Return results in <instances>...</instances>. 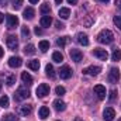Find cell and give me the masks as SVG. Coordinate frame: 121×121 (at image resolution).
<instances>
[{"label": "cell", "instance_id": "1", "mask_svg": "<svg viewBox=\"0 0 121 121\" xmlns=\"http://www.w3.org/2000/svg\"><path fill=\"white\" fill-rule=\"evenodd\" d=\"M97 39H99V42H101V44H111V42L114 41V35H113V32L110 30L104 28V30H101L99 32Z\"/></svg>", "mask_w": 121, "mask_h": 121}, {"label": "cell", "instance_id": "2", "mask_svg": "<svg viewBox=\"0 0 121 121\" xmlns=\"http://www.w3.org/2000/svg\"><path fill=\"white\" fill-rule=\"evenodd\" d=\"M6 44H7V48L11 49V51H16L18 48V39L16 35H9L7 39H6Z\"/></svg>", "mask_w": 121, "mask_h": 121}, {"label": "cell", "instance_id": "3", "mask_svg": "<svg viewBox=\"0 0 121 121\" xmlns=\"http://www.w3.org/2000/svg\"><path fill=\"white\" fill-rule=\"evenodd\" d=\"M118 80H120V70H118V68H111L110 72H108V82L114 85Z\"/></svg>", "mask_w": 121, "mask_h": 121}, {"label": "cell", "instance_id": "4", "mask_svg": "<svg viewBox=\"0 0 121 121\" xmlns=\"http://www.w3.org/2000/svg\"><path fill=\"white\" fill-rule=\"evenodd\" d=\"M30 96V90L26 89V87H18L16 94H14V99L16 100H26L27 97Z\"/></svg>", "mask_w": 121, "mask_h": 121}, {"label": "cell", "instance_id": "5", "mask_svg": "<svg viewBox=\"0 0 121 121\" xmlns=\"http://www.w3.org/2000/svg\"><path fill=\"white\" fill-rule=\"evenodd\" d=\"M37 97H39V99H42V97H45L47 94H49V86L47 85V83H42V85H39L38 87H37Z\"/></svg>", "mask_w": 121, "mask_h": 121}, {"label": "cell", "instance_id": "6", "mask_svg": "<svg viewBox=\"0 0 121 121\" xmlns=\"http://www.w3.org/2000/svg\"><path fill=\"white\" fill-rule=\"evenodd\" d=\"M69 55H70V59L73 60V62H76V63L82 62V59H83V54L79 49H76V48H72L69 51Z\"/></svg>", "mask_w": 121, "mask_h": 121}, {"label": "cell", "instance_id": "7", "mask_svg": "<svg viewBox=\"0 0 121 121\" xmlns=\"http://www.w3.org/2000/svg\"><path fill=\"white\" fill-rule=\"evenodd\" d=\"M100 72H101V68L100 66H94V65L87 66V68L83 69V75H89V76H97Z\"/></svg>", "mask_w": 121, "mask_h": 121}, {"label": "cell", "instance_id": "8", "mask_svg": "<svg viewBox=\"0 0 121 121\" xmlns=\"http://www.w3.org/2000/svg\"><path fill=\"white\" fill-rule=\"evenodd\" d=\"M6 20H7V28H16L17 26H18V17L17 16H13V14H7V17H6Z\"/></svg>", "mask_w": 121, "mask_h": 121}, {"label": "cell", "instance_id": "9", "mask_svg": "<svg viewBox=\"0 0 121 121\" xmlns=\"http://www.w3.org/2000/svg\"><path fill=\"white\" fill-rule=\"evenodd\" d=\"M116 117V111L113 107H106L104 111H103V118L106 121H113Z\"/></svg>", "mask_w": 121, "mask_h": 121}, {"label": "cell", "instance_id": "10", "mask_svg": "<svg viewBox=\"0 0 121 121\" xmlns=\"http://www.w3.org/2000/svg\"><path fill=\"white\" fill-rule=\"evenodd\" d=\"M94 94H96V96H97L100 100L106 99V96H107L106 87H104L103 85H96V86H94Z\"/></svg>", "mask_w": 121, "mask_h": 121}, {"label": "cell", "instance_id": "11", "mask_svg": "<svg viewBox=\"0 0 121 121\" xmlns=\"http://www.w3.org/2000/svg\"><path fill=\"white\" fill-rule=\"evenodd\" d=\"M59 76H60V79H69L72 76V69L68 65H63L59 69Z\"/></svg>", "mask_w": 121, "mask_h": 121}, {"label": "cell", "instance_id": "12", "mask_svg": "<svg viewBox=\"0 0 121 121\" xmlns=\"http://www.w3.org/2000/svg\"><path fill=\"white\" fill-rule=\"evenodd\" d=\"M93 55H94L96 58L101 59V60H107V58H108L107 51H106V49H101V48H96V49L93 51Z\"/></svg>", "mask_w": 121, "mask_h": 121}, {"label": "cell", "instance_id": "13", "mask_svg": "<svg viewBox=\"0 0 121 121\" xmlns=\"http://www.w3.org/2000/svg\"><path fill=\"white\" fill-rule=\"evenodd\" d=\"M76 41H78L80 45H83V47H87V45H89V38H87V35L83 34V32H78V34H76Z\"/></svg>", "mask_w": 121, "mask_h": 121}, {"label": "cell", "instance_id": "14", "mask_svg": "<svg viewBox=\"0 0 121 121\" xmlns=\"http://www.w3.org/2000/svg\"><path fill=\"white\" fill-rule=\"evenodd\" d=\"M23 65V59L20 56H11L9 59V66L10 68H20Z\"/></svg>", "mask_w": 121, "mask_h": 121}, {"label": "cell", "instance_id": "15", "mask_svg": "<svg viewBox=\"0 0 121 121\" xmlns=\"http://www.w3.org/2000/svg\"><path fill=\"white\" fill-rule=\"evenodd\" d=\"M54 107H55V110H56V111H63V110L66 108V104H65V101H63V100L56 99V100L54 101Z\"/></svg>", "mask_w": 121, "mask_h": 121}, {"label": "cell", "instance_id": "16", "mask_svg": "<svg viewBox=\"0 0 121 121\" xmlns=\"http://www.w3.org/2000/svg\"><path fill=\"white\" fill-rule=\"evenodd\" d=\"M34 14H35L34 9H32V7H27V9L24 10V13H23V17H24L26 20H32V18H34Z\"/></svg>", "mask_w": 121, "mask_h": 121}, {"label": "cell", "instance_id": "17", "mask_svg": "<svg viewBox=\"0 0 121 121\" xmlns=\"http://www.w3.org/2000/svg\"><path fill=\"white\" fill-rule=\"evenodd\" d=\"M38 114H39V118H41V120H45V118H48V117H49V108H48V107H45V106H42V107L39 108Z\"/></svg>", "mask_w": 121, "mask_h": 121}, {"label": "cell", "instance_id": "18", "mask_svg": "<svg viewBox=\"0 0 121 121\" xmlns=\"http://www.w3.org/2000/svg\"><path fill=\"white\" fill-rule=\"evenodd\" d=\"M20 113H21L23 116H30L31 113H32V106H31V104H24V106H21V107H20Z\"/></svg>", "mask_w": 121, "mask_h": 121}, {"label": "cell", "instance_id": "19", "mask_svg": "<svg viewBox=\"0 0 121 121\" xmlns=\"http://www.w3.org/2000/svg\"><path fill=\"white\" fill-rule=\"evenodd\" d=\"M39 23H41V26H42V27H45V28H47V27H49V26L52 24V18H51V16H42Z\"/></svg>", "mask_w": 121, "mask_h": 121}, {"label": "cell", "instance_id": "20", "mask_svg": "<svg viewBox=\"0 0 121 121\" xmlns=\"http://www.w3.org/2000/svg\"><path fill=\"white\" fill-rule=\"evenodd\" d=\"M21 80H23V83H26V85H32V76H31L30 73H27V72H23L21 73Z\"/></svg>", "mask_w": 121, "mask_h": 121}, {"label": "cell", "instance_id": "21", "mask_svg": "<svg viewBox=\"0 0 121 121\" xmlns=\"http://www.w3.org/2000/svg\"><path fill=\"white\" fill-rule=\"evenodd\" d=\"M45 72H47V76L48 78H51V79H55V70H54V66L51 65V63H48L47 66H45Z\"/></svg>", "mask_w": 121, "mask_h": 121}, {"label": "cell", "instance_id": "22", "mask_svg": "<svg viewBox=\"0 0 121 121\" xmlns=\"http://www.w3.org/2000/svg\"><path fill=\"white\" fill-rule=\"evenodd\" d=\"M58 16H59L60 18L66 20V18H69V16H70V10L66 9V7H62V9L59 10V13H58Z\"/></svg>", "mask_w": 121, "mask_h": 121}, {"label": "cell", "instance_id": "23", "mask_svg": "<svg viewBox=\"0 0 121 121\" xmlns=\"http://www.w3.org/2000/svg\"><path fill=\"white\" fill-rule=\"evenodd\" d=\"M24 54H26V55H34V54H35V47H34L32 44L26 45V47H24Z\"/></svg>", "mask_w": 121, "mask_h": 121}, {"label": "cell", "instance_id": "24", "mask_svg": "<svg viewBox=\"0 0 121 121\" xmlns=\"http://www.w3.org/2000/svg\"><path fill=\"white\" fill-rule=\"evenodd\" d=\"M38 47H39V49L42 51V52H47L48 49H49V41H39V44H38Z\"/></svg>", "mask_w": 121, "mask_h": 121}, {"label": "cell", "instance_id": "25", "mask_svg": "<svg viewBox=\"0 0 121 121\" xmlns=\"http://www.w3.org/2000/svg\"><path fill=\"white\" fill-rule=\"evenodd\" d=\"M121 59V49H114L113 51V54H111V60H114V62H118Z\"/></svg>", "mask_w": 121, "mask_h": 121}, {"label": "cell", "instance_id": "26", "mask_svg": "<svg viewBox=\"0 0 121 121\" xmlns=\"http://www.w3.org/2000/svg\"><path fill=\"white\" fill-rule=\"evenodd\" d=\"M27 66L30 68L31 70H38L39 69V62L37 59H34V60H30L28 63H27Z\"/></svg>", "mask_w": 121, "mask_h": 121}, {"label": "cell", "instance_id": "27", "mask_svg": "<svg viewBox=\"0 0 121 121\" xmlns=\"http://www.w3.org/2000/svg\"><path fill=\"white\" fill-rule=\"evenodd\" d=\"M0 106H1L3 108H6V107L10 106V100H9L7 96H1V97H0Z\"/></svg>", "mask_w": 121, "mask_h": 121}, {"label": "cell", "instance_id": "28", "mask_svg": "<svg viewBox=\"0 0 121 121\" xmlns=\"http://www.w3.org/2000/svg\"><path fill=\"white\" fill-rule=\"evenodd\" d=\"M52 60H54V62H56V63H60V62L63 60L62 54L58 52V51H56V52H54V54H52Z\"/></svg>", "mask_w": 121, "mask_h": 121}, {"label": "cell", "instance_id": "29", "mask_svg": "<svg viewBox=\"0 0 121 121\" xmlns=\"http://www.w3.org/2000/svg\"><path fill=\"white\" fill-rule=\"evenodd\" d=\"M68 41H69V37H59L56 39V44H58V47H65L68 44Z\"/></svg>", "mask_w": 121, "mask_h": 121}, {"label": "cell", "instance_id": "30", "mask_svg": "<svg viewBox=\"0 0 121 121\" xmlns=\"http://www.w3.org/2000/svg\"><path fill=\"white\" fill-rule=\"evenodd\" d=\"M41 13H42V14H49V13H51L49 3H44V4H41Z\"/></svg>", "mask_w": 121, "mask_h": 121}, {"label": "cell", "instance_id": "31", "mask_svg": "<svg viewBox=\"0 0 121 121\" xmlns=\"http://www.w3.org/2000/svg\"><path fill=\"white\" fill-rule=\"evenodd\" d=\"M14 83H16V75H9L6 78V85L7 86H13Z\"/></svg>", "mask_w": 121, "mask_h": 121}, {"label": "cell", "instance_id": "32", "mask_svg": "<svg viewBox=\"0 0 121 121\" xmlns=\"http://www.w3.org/2000/svg\"><path fill=\"white\" fill-rule=\"evenodd\" d=\"M17 120H18V117L16 114H6L3 117V121H17Z\"/></svg>", "mask_w": 121, "mask_h": 121}, {"label": "cell", "instance_id": "33", "mask_svg": "<svg viewBox=\"0 0 121 121\" xmlns=\"http://www.w3.org/2000/svg\"><path fill=\"white\" fill-rule=\"evenodd\" d=\"M23 1H24V0H11V3H13V7H14L16 10L21 9V6H23Z\"/></svg>", "mask_w": 121, "mask_h": 121}, {"label": "cell", "instance_id": "34", "mask_svg": "<svg viewBox=\"0 0 121 121\" xmlns=\"http://www.w3.org/2000/svg\"><path fill=\"white\" fill-rule=\"evenodd\" d=\"M113 21H114V24H116V26L118 27V30L121 31V17H120V16H114Z\"/></svg>", "mask_w": 121, "mask_h": 121}, {"label": "cell", "instance_id": "35", "mask_svg": "<svg viewBox=\"0 0 121 121\" xmlns=\"http://www.w3.org/2000/svg\"><path fill=\"white\" fill-rule=\"evenodd\" d=\"M21 35H23L24 38H28V37H30V30H28V27H23V28H21Z\"/></svg>", "mask_w": 121, "mask_h": 121}, {"label": "cell", "instance_id": "36", "mask_svg": "<svg viewBox=\"0 0 121 121\" xmlns=\"http://www.w3.org/2000/svg\"><path fill=\"white\" fill-rule=\"evenodd\" d=\"M65 87H63V86H58V87H56V89H55V93H56V94H58V96H62V94H65Z\"/></svg>", "mask_w": 121, "mask_h": 121}, {"label": "cell", "instance_id": "37", "mask_svg": "<svg viewBox=\"0 0 121 121\" xmlns=\"http://www.w3.org/2000/svg\"><path fill=\"white\" fill-rule=\"evenodd\" d=\"M93 21H94V20H93L91 17H89V18H87V20L85 21V26H86V27H90L91 24H93Z\"/></svg>", "mask_w": 121, "mask_h": 121}, {"label": "cell", "instance_id": "38", "mask_svg": "<svg viewBox=\"0 0 121 121\" xmlns=\"http://www.w3.org/2000/svg\"><path fill=\"white\" fill-rule=\"evenodd\" d=\"M116 96H117V91H116V90H111V91H110V100L116 99Z\"/></svg>", "mask_w": 121, "mask_h": 121}, {"label": "cell", "instance_id": "39", "mask_svg": "<svg viewBox=\"0 0 121 121\" xmlns=\"http://www.w3.org/2000/svg\"><path fill=\"white\" fill-rule=\"evenodd\" d=\"M55 26H56V28H59V30H62V28L65 27V26H63L62 23H59V21H56V23H55Z\"/></svg>", "mask_w": 121, "mask_h": 121}, {"label": "cell", "instance_id": "40", "mask_svg": "<svg viewBox=\"0 0 121 121\" xmlns=\"http://www.w3.org/2000/svg\"><path fill=\"white\" fill-rule=\"evenodd\" d=\"M35 34H37V35H41V34H42V30H41V28H39V27H35Z\"/></svg>", "mask_w": 121, "mask_h": 121}, {"label": "cell", "instance_id": "41", "mask_svg": "<svg viewBox=\"0 0 121 121\" xmlns=\"http://www.w3.org/2000/svg\"><path fill=\"white\" fill-rule=\"evenodd\" d=\"M66 1H68L69 4H76V3H78V0H66Z\"/></svg>", "mask_w": 121, "mask_h": 121}, {"label": "cell", "instance_id": "42", "mask_svg": "<svg viewBox=\"0 0 121 121\" xmlns=\"http://www.w3.org/2000/svg\"><path fill=\"white\" fill-rule=\"evenodd\" d=\"M116 4H117L118 9H121V0H116Z\"/></svg>", "mask_w": 121, "mask_h": 121}, {"label": "cell", "instance_id": "43", "mask_svg": "<svg viewBox=\"0 0 121 121\" xmlns=\"http://www.w3.org/2000/svg\"><path fill=\"white\" fill-rule=\"evenodd\" d=\"M28 1H30L31 4H37V3H38L39 0H28Z\"/></svg>", "mask_w": 121, "mask_h": 121}, {"label": "cell", "instance_id": "44", "mask_svg": "<svg viewBox=\"0 0 121 121\" xmlns=\"http://www.w3.org/2000/svg\"><path fill=\"white\" fill-rule=\"evenodd\" d=\"M3 55H4V51H3V48H1V47H0V58H1V56H3Z\"/></svg>", "mask_w": 121, "mask_h": 121}, {"label": "cell", "instance_id": "45", "mask_svg": "<svg viewBox=\"0 0 121 121\" xmlns=\"http://www.w3.org/2000/svg\"><path fill=\"white\" fill-rule=\"evenodd\" d=\"M73 121H83V118H80V117H76Z\"/></svg>", "mask_w": 121, "mask_h": 121}, {"label": "cell", "instance_id": "46", "mask_svg": "<svg viewBox=\"0 0 121 121\" xmlns=\"http://www.w3.org/2000/svg\"><path fill=\"white\" fill-rule=\"evenodd\" d=\"M3 18H4V17H3V14L0 13V23H3Z\"/></svg>", "mask_w": 121, "mask_h": 121}, {"label": "cell", "instance_id": "47", "mask_svg": "<svg viewBox=\"0 0 121 121\" xmlns=\"http://www.w3.org/2000/svg\"><path fill=\"white\" fill-rule=\"evenodd\" d=\"M62 1H63V0H55V3H56V4H60Z\"/></svg>", "mask_w": 121, "mask_h": 121}, {"label": "cell", "instance_id": "48", "mask_svg": "<svg viewBox=\"0 0 121 121\" xmlns=\"http://www.w3.org/2000/svg\"><path fill=\"white\" fill-rule=\"evenodd\" d=\"M99 1H101V3H108L110 0H99Z\"/></svg>", "mask_w": 121, "mask_h": 121}, {"label": "cell", "instance_id": "49", "mask_svg": "<svg viewBox=\"0 0 121 121\" xmlns=\"http://www.w3.org/2000/svg\"><path fill=\"white\" fill-rule=\"evenodd\" d=\"M1 86H3V85H1V82H0V90H1Z\"/></svg>", "mask_w": 121, "mask_h": 121}, {"label": "cell", "instance_id": "50", "mask_svg": "<svg viewBox=\"0 0 121 121\" xmlns=\"http://www.w3.org/2000/svg\"><path fill=\"white\" fill-rule=\"evenodd\" d=\"M118 121H121V117H120V118H118Z\"/></svg>", "mask_w": 121, "mask_h": 121}]
</instances>
